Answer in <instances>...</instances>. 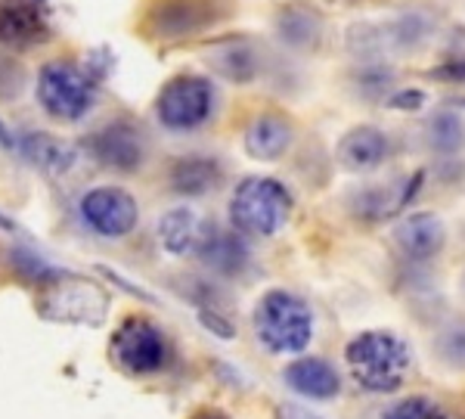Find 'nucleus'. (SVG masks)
<instances>
[{"instance_id": "nucleus-1", "label": "nucleus", "mask_w": 465, "mask_h": 419, "mask_svg": "<svg viewBox=\"0 0 465 419\" xmlns=\"http://www.w3.org/2000/svg\"><path fill=\"white\" fill-rule=\"evenodd\" d=\"M344 364L354 383L366 392L391 394L410 373V345L388 329H366L344 348Z\"/></svg>"}, {"instance_id": "nucleus-2", "label": "nucleus", "mask_w": 465, "mask_h": 419, "mask_svg": "<svg viewBox=\"0 0 465 419\" xmlns=\"http://www.w3.org/2000/svg\"><path fill=\"white\" fill-rule=\"evenodd\" d=\"M254 335L270 354H302L313 339V311L302 295L270 289L254 304Z\"/></svg>"}, {"instance_id": "nucleus-3", "label": "nucleus", "mask_w": 465, "mask_h": 419, "mask_svg": "<svg viewBox=\"0 0 465 419\" xmlns=\"http://www.w3.org/2000/svg\"><path fill=\"white\" fill-rule=\"evenodd\" d=\"M37 314L50 324L100 326L109 314V295L87 276L56 271L37 283Z\"/></svg>"}, {"instance_id": "nucleus-4", "label": "nucleus", "mask_w": 465, "mask_h": 419, "mask_svg": "<svg viewBox=\"0 0 465 419\" xmlns=\"http://www.w3.org/2000/svg\"><path fill=\"white\" fill-rule=\"evenodd\" d=\"M292 214V193L273 177H245L230 199L232 230L245 236H276Z\"/></svg>"}, {"instance_id": "nucleus-5", "label": "nucleus", "mask_w": 465, "mask_h": 419, "mask_svg": "<svg viewBox=\"0 0 465 419\" xmlns=\"http://www.w3.org/2000/svg\"><path fill=\"white\" fill-rule=\"evenodd\" d=\"M37 103L56 122H81L96 103V78L72 59H54L37 75Z\"/></svg>"}, {"instance_id": "nucleus-6", "label": "nucleus", "mask_w": 465, "mask_h": 419, "mask_svg": "<svg viewBox=\"0 0 465 419\" xmlns=\"http://www.w3.org/2000/svg\"><path fill=\"white\" fill-rule=\"evenodd\" d=\"M109 357L124 376H155L171 364V342L149 317H127L112 333Z\"/></svg>"}, {"instance_id": "nucleus-7", "label": "nucleus", "mask_w": 465, "mask_h": 419, "mask_svg": "<svg viewBox=\"0 0 465 419\" xmlns=\"http://www.w3.org/2000/svg\"><path fill=\"white\" fill-rule=\"evenodd\" d=\"M230 13V0H153L143 32L155 41H183L217 25Z\"/></svg>"}, {"instance_id": "nucleus-8", "label": "nucleus", "mask_w": 465, "mask_h": 419, "mask_svg": "<svg viewBox=\"0 0 465 419\" xmlns=\"http://www.w3.org/2000/svg\"><path fill=\"white\" fill-rule=\"evenodd\" d=\"M214 85L202 75H174L155 96V115L162 128L186 134L196 131L214 112Z\"/></svg>"}, {"instance_id": "nucleus-9", "label": "nucleus", "mask_w": 465, "mask_h": 419, "mask_svg": "<svg viewBox=\"0 0 465 419\" xmlns=\"http://www.w3.org/2000/svg\"><path fill=\"white\" fill-rule=\"evenodd\" d=\"M81 218L96 236L122 239L140 224V205L122 186H94L81 196Z\"/></svg>"}, {"instance_id": "nucleus-10", "label": "nucleus", "mask_w": 465, "mask_h": 419, "mask_svg": "<svg viewBox=\"0 0 465 419\" xmlns=\"http://www.w3.org/2000/svg\"><path fill=\"white\" fill-rule=\"evenodd\" d=\"M50 16V0H0V44L10 50L44 44L54 32Z\"/></svg>"}, {"instance_id": "nucleus-11", "label": "nucleus", "mask_w": 465, "mask_h": 419, "mask_svg": "<svg viewBox=\"0 0 465 419\" xmlns=\"http://www.w3.org/2000/svg\"><path fill=\"white\" fill-rule=\"evenodd\" d=\"M90 153L112 171H137L146 159L143 131L131 122H109L90 137Z\"/></svg>"}, {"instance_id": "nucleus-12", "label": "nucleus", "mask_w": 465, "mask_h": 419, "mask_svg": "<svg viewBox=\"0 0 465 419\" xmlns=\"http://www.w3.org/2000/svg\"><path fill=\"white\" fill-rule=\"evenodd\" d=\"M391 239L403 258L410 261H431L440 255L447 243V227L438 214L431 212H416L410 218H403L391 230Z\"/></svg>"}, {"instance_id": "nucleus-13", "label": "nucleus", "mask_w": 465, "mask_h": 419, "mask_svg": "<svg viewBox=\"0 0 465 419\" xmlns=\"http://www.w3.org/2000/svg\"><path fill=\"white\" fill-rule=\"evenodd\" d=\"M282 379L295 394L311 401H329L341 392V379L335 366L322 357H298L282 370Z\"/></svg>"}, {"instance_id": "nucleus-14", "label": "nucleus", "mask_w": 465, "mask_h": 419, "mask_svg": "<svg viewBox=\"0 0 465 419\" xmlns=\"http://www.w3.org/2000/svg\"><path fill=\"white\" fill-rule=\"evenodd\" d=\"M205 234V221L193 208H171L159 218V239L171 255H199Z\"/></svg>"}, {"instance_id": "nucleus-15", "label": "nucleus", "mask_w": 465, "mask_h": 419, "mask_svg": "<svg viewBox=\"0 0 465 419\" xmlns=\"http://www.w3.org/2000/svg\"><path fill=\"white\" fill-rule=\"evenodd\" d=\"M292 146V125L289 118L276 115V112H264V115L252 118L245 128V153L258 162H276L286 155Z\"/></svg>"}, {"instance_id": "nucleus-16", "label": "nucleus", "mask_w": 465, "mask_h": 419, "mask_svg": "<svg viewBox=\"0 0 465 419\" xmlns=\"http://www.w3.org/2000/svg\"><path fill=\"white\" fill-rule=\"evenodd\" d=\"M171 190L180 193V196H205L221 186L223 171L217 159H208V155H183L171 165L168 171Z\"/></svg>"}, {"instance_id": "nucleus-17", "label": "nucleus", "mask_w": 465, "mask_h": 419, "mask_svg": "<svg viewBox=\"0 0 465 419\" xmlns=\"http://www.w3.org/2000/svg\"><path fill=\"white\" fill-rule=\"evenodd\" d=\"M388 155V137L379 128H354L341 137L339 144V162L348 171H372L385 162Z\"/></svg>"}, {"instance_id": "nucleus-18", "label": "nucleus", "mask_w": 465, "mask_h": 419, "mask_svg": "<svg viewBox=\"0 0 465 419\" xmlns=\"http://www.w3.org/2000/svg\"><path fill=\"white\" fill-rule=\"evenodd\" d=\"M419 184H422V175H412V181H397V184H388V186H372V190H363L357 196V212L363 218H391V214L401 212L407 202L416 196Z\"/></svg>"}, {"instance_id": "nucleus-19", "label": "nucleus", "mask_w": 465, "mask_h": 419, "mask_svg": "<svg viewBox=\"0 0 465 419\" xmlns=\"http://www.w3.org/2000/svg\"><path fill=\"white\" fill-rule=\"evenodd\" d=\"M199 258L217 274H239L249 264V249H245V243L236 234L208 227L205 243H202V249H199Z\"/></svg>"}, {"instance_id": "nucleus-20", "label": "nucleus", "mask_w": 465, "mask_h": 419, "mask_svg": "<svg viewBox=\"0 0 465 419\" xmlns=\"http://www.w3.org/2000/svg\"><path fill=\"white\" fill-rule=\"evenodd\" d=\"M19 149L47 175H65L74 165V159H78V153L65 140L54 137V134H25L19 140Z\"/></svg>"}, {"instance_id": "nucleus-21", "label": "nucleus", "mask_w": 465, "mask_h": 419, "mask_svg": "<svg viewBox=\"0 0 465 419\" xmlns=\"http://www.w3.org/2000/svg\"><path fill=\"white\" fill-rule=\"evenodd\" d=\"M276 32H280L282 44L295 50H311L320 44L322 35V19L311 6H282L276 16Z\"/></svg>"}, {"instance_id": "nucleus-22", "label": "nucleus", "mask_w": 465, "mask_h": 419, "mask_svg": "<svg viewBox=\"0 0 465 419\" xmlns=\"http://www.w3.org/2000/svg\"><path fill=\"white\" fill-rule=\"evenodd\" d=\"M208 63H212L214 69L223 75V78L239 81V85H242V81H252L254 75H258V69H261L258 50H254L249 41L221 44V47H217L214 54L208 56Z\"/></svg>"}, {"instance_id": "nucleus-23", "label": "nucleus", "mask_w": 465, "mask_h": 419, "mask_svg": "<svg viewBox=\"0 0 465 419\" xmlns=\"http://www.w3.org/2000/svg\"><path fill=\"white\" fill-rule=\"evenodd\" d=\"M429 144L434 153H440V155H453V153H460L462 144H465V125H462V118L456 115V112H438V115L429 122Z\"/></svg>"}, {"instance_id": "nucleus-24", "label": "nucleus", "mask_w": 465, "mask_h": 419, "mask_svg": "<svg viewBox=\"0 0 465 419\" xmlns=\"http://www.w3.org/2000/svg\"><path fill=\"white\" fill-rule=\"evenodd\" d=\"M381 419H450V414L429 394H410V398L394 401Z\"/></svg>"}, {"instance_id": "nucleus-25", "label": "nucleus", "mask_w": 465, "mask_h": 419, "mask_svg": "<svg viewBox=\"0 0 465 419\" xmlns=\"http://www.w3.org/2000/svg\"><path fill=\"white\" fill-rule=\"evenodd\" d=\"M438 354L444 357L450 366H465V324L447 326L438 335Z\"/></svg>"}, {"instance_id": "nucleus-26", "label": "nucleus", "mask_w": 465, "mask_h": 419, "mask_svg": "<svg viewBox=\"0 0 465 419\" xmlns=\"http://www.w3.org/2000/svg\"><path fill=\"white\" fill-rule=\"evenodd\" d=\"M422 103H425L422 91H403V94L391 96V106H397V109H419Z\"/></svg>"}, {"instance_id": "nucleus-27", "label": "nucleus", "mask_w": 465, "mask_h": 419, "mask_svg": "<svg viewBox=\"0 0 465 419\" xmlns=\"http://www.w3.org/2000/svg\"><path fill=\"white\" fill-rule=\"evenodd\" d=\"M276 419H322V416L311 414L307 407H298V404H280L276 407Z\"/></svg>"}, {"instance_id": "nucleus-28", "label": "nucleus", "mask_w": 465, "mask_h": 419, "mask_svg": "<svg viewBox=\"0 0 465 419\" xmlns=\"http://www.w3.org/2000/svg\"><path fill=\"white\" fill-rule=\"evenodd\" d=\"M438 78L465 81V63H450V65H444V69H438Z\"/></svg>"}, {"instance_id": "nucleus-29", "label": "nucleus", "mask_w": 465, "mask_h": 419, "mask_svg": "<svg viewBox=\"0 0 465 419\" xmlns=\"http://www.w3.org/2000/svg\"><path fill=\"white\" fill-rule=\"evenodd\" d=\"M190 419H230V416H227V414H221V410L205 407V410H199V414H193Z\"/></svg>"}, {"instance_id": "nucleus-30", "label": "nucleus", "mask_w": 465, "mask_h": 419, "mask_svg": "<svg viewBox=\"0 0 465 419\" xmlns=\"http://www.w3.org/2000/svg\"><path fill=\"white\" fill-rule=\"evenodd\" d=\"M0 230H16V224H13L10 218H4V214H0Z\"/></svg>"}, {"instance_id": "nucleus-31", "label": "nucleus", "mask_w": 465, "mask_h": 419, "mask_svg": "<svg viewBox=\"0 0 465 419\" xmlns=\"http://www.w3.org/2000/svg\"><path fill=\"white\" fill-rule=\"evenodd\" d=\"M462 292H465V274H462Z\"/></svg>"}]
</instances>
